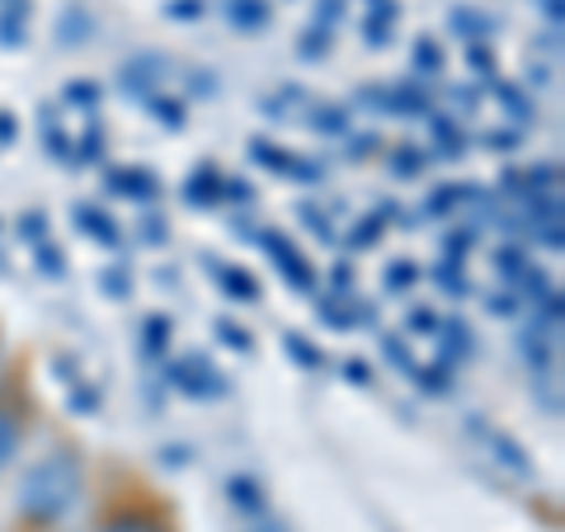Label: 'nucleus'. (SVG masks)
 I'll use <instances>...</instances> for the list:
<instances>
[{"label": "nucleus", "instance_id": "nucleus-26", "mask_svg": "<svg viewBox=\"0 0 565 532\" xmlns=\"http://www.w3.org/2000/svg\"><path fill=\"white\" fill-rule=\"evenodd\" d=\"M104 156V137H99V128H90L81 137V161H99Z\"/></svg>", "mask_w": 565, "mask_h": 532}, {"label": "nucleus", "instance_id": "nucleus-38", "mask_svg": "<svg viewBox=\"0 0 565 532\" xmlns=\"http://www.w3.org/2000/svg\"><path fill=\"white\" fill-rule=\"evenodd\" d=\"M104 288H109L114 297H118V292H128V278H122V269H109V274H104Z\"/></svg>", "mask_w": 565, "mask_h": 532}, {"label": "nucleus", "instance_id": "nucleus-45", "mask_svg": "<svg viewBox=\"0 0 565 532\" xmlns=\"http://www.w3.org/2000/svg\"><path fill=\"white\" fill-rule=\"evenodd\" d=\"M71 405H76V411H95L99 396H85V392H81V396H71Z\"/></svg>", "mask_w": 565, "mask_h": 532}, {"label": "nucleus", "instance_id": "nucleus-6", "mask_svg": "<svg viewBox=\"0 0 565 532\" xmlns=\"http://www.w3.org/2000/svg\"><path fill=\"white\" fill-rule=\"evenodd\" d=\"M161 71H166V62H161V57L128 62V66H122V91H128V95H147L151 85L161 81Z\"/></svg>", "mask_w": 565, "mask_h": 532}, {"label": "nucleus", "instance_id": "nucleus-29", "mask_svg": "<svg viewBox=\"0 0 565 532\" xmlns=\"http://www.w3.org/2000/svg\"><path fill=\"white\" fill-rule=\"evenodd\" d=\"M452 24H457V29H467V33H476V39H481V33L490 29L481 14H467V10H457V14H452Z\"/></svg>", "mask_w": 565, "mask_h": 532}, {"label": "nucleus", "instance_id": "nucleus-5", "mask_svg": "<svg viewBox=\"0 0 565 532\" xmlns=\"http://www.w3.org/2000/svg\"><path fill=\"white\" fill-rule=\"evenodd\" d=\"M207 264H212V274H217V283H222L226 297H236V301H259V283L245 274V269H232V264H222V259H207Z\"/></svg>", "mask_w": 565, "mask_h": 532}, {"label": "nucleus", "instance_id": "nucleus-1", "mask_svg": "<svg viewBox=\"0 0 565 532\" xmlns=\"http://www.w3.org/2000/svg\"><path fill=\"white\" fill-rule=\"evenodd\" d=\"M81 494V467L71 453H52L39 467H29L20 481V513L29 523H57Z\"/></svg>", "mask_w": 565, "mask_h": 532}, {"label": "nucleus", "instance_id": "nucleus-10", "mask_svg": "<svg viewBox=\"0 0 565 532\" xmlns=\"http://www.w3.org/2000/svg\"><path fill=\"white\" fill-rule=\"evenodd\" d=\"M104 532H166V523L151 519V513H118V519L104 523Z\"/></svg>", "mask_w": 565, "mask_h": 532}, {"label": "nucleus", "instance_id": "nucleus-17", "mask_svg": "<svg viewBox=\"0 0 565 532\" xmlns=\"http://www.w3.org/2000/svg\"><path fill=\"white\" fill-rule=\"evenodd\" d=\"M494 269H500L504 278H523L527 259H523V251H500V255H494Z\"/></svg>", "mask_w": 565, "mask_h": 532}, {"label": "nucleus", "instance_id": "nucleus-19", "mask_svg": "<svg viewBox=\"0 0 565 532\" xmlns=\"http://www.w3.org/2000/svg\"><path fill=\"white\" fill-rule=\"evenodd\" d=\"M415 377H419L424 392H438V396L448 392V368H415Z\"/></svg>", "mask_w": 565, "mask_h": 532}, {"label": "nucleus", "instance_id": "nucleus-41", "mask_svg": "<svg viewBox=\"0 0 565 532\" xmlns=\"http://www.w3.org/2000/svg\"><path fill=\"white\" fill-rule=\"evenodd\" d=\"M490 311H500V316L509 311V316H514V311H519V297H514V292H509V297H494V301H490Z\"/></svg>", "mask_w": 565, "mask_h": 532}, {"label": "nucleus", "instance_id": "nucleus-16", "mask_svg": "<svg viewBox=\"0 0 565 532\" xmlns=\"http://www.w3.org/2000/svg\"><path fill=\"white\" fill-rule=\"evenodd\" d=\"M14 448H20V429H14L10 415H0V467L14 457Z\"/></svg>", "mask_w": 565, "mask_h": 532}, {"label": "nucleus", "instance_id": "nucleus-8", "mask_svg": "<svg viewBox=\"0 0 565 532\" xmlns=\"http://www.w3.org/2000/svg\"><path fill=\"white\" fill-rule=\"evenodd\" d=\"M226 14H232V24L245 29V33H259L264 24H269V6H264V0H232Z\"/></svg>", "mask_w": 565, "mask_h": 532}, {"label": "nucleus", "instance_id": "nucleus-22", "mask_svg": "<svg viewBox=\"0 0 565 532\" xmlns=\"http://www.w3.org/2000/svg\"><path fill=\"white\" fill-rule=\"evenodd\" d=\"M0 43H6V47L24 43V14H20V20H14V10H10L6 20H0Z\"/></svg>", "mask_w": 565, "mask_h": 532}, {"label": "nucleus", "instance_id": "nucleus-33", "mask_svg": "<svg viewBox=\"0 0 565 532\" xmlns=\"http://www.w3.org/2000/svg\"><path fill=\"white\" fill-rule=\"evenodd\" d=\"M311 123H316V128H326V132H340V128H344V114H340V109H321Z\"/></svg>", "mask_w": 565, "mask_h": 532}, {"label": "nucleus", "instance_id": "nucleus-14", "mask_svg": "<svg viewBox=\"0 0 565 532\" xmlns=\"http://www.w3.org/2000/svg\"><path fill=\"white\" fill-rule=\"evenodd\" d=\"M490 443H494V457H500L504 467H514L519 476H527V471H533V462H527V457L519 453V443H509V438H490Z\"/></svg>", "mask_w": 565, "mask_h": 532}, {"label": "nucleus", "instance_id": "nucleus-37", "mask_svg": "<svg viewBox=\"0 0 565 532\" xmlns=\"http://www.w3.org/2000/svg\"><path fill=\"white\" fill-rule=\"evenodd\" d=\"M66 99H76V104H95V99H99V91H95V85H71Z\"/></svg>", "mask_w": 565, "mask_h": 532}, {"label": "nucleus", "instance_id": "nucleus-23", "mask_svg": "<svg viewBox=\"0 0 565 532\" xmlns=\"http://www.w3.org/2000/svg\"><path fill=\"white\" fill-rule=\"evenodd\" d=\"M217 334H222L226 349H250V334H245L241 326H232V321H217Z\"/></svg>", "mask_w": 565, "mask_h": 532}, {"label": "nucleus", "instance_id": "nucleus-9", "mask_svg": "<svg viewBox=\"0 0 565 532\" xmlns=\"http://www.w3.org/2000/svg\"><path fill=\"white\" fill-rule=\"evenodd\" d=\"M184 199H189L193 208H203V203H217V199H222V180H217V174H212V170H199V174H193V180H189Z\"/></svg>", "mask_w": 565, "mask_h": 532}, {"label": "nucleus", "instance_id": "nucleus-28", "mask_svg": "<svg viewBox=\"0 0 565 532\" xmlns=\"http://www.w3.org/2000/svg\"><path fill=\"white\" fill-rule=\"evenodd\" d=\"M43 226H47L43 212H29V217L20 222V236H24V241H43Z\"/></svg>", "mask_w": 565, "mask_h": 532}, {"label": "nucleus", "instance_id": "nucleus-25", "mask_svg": "<svg viewBox=\"0 0 565 532\" xmlns=\"http://www.w3.org/2000/svg\"><path fill=\"white\" fill-rule=\"evenodd\" d=\"M39 269L52 278V274H57L62 278V269H66V255L62 251H52V245H43V251H39Z\"/></svg>", "mask_w": 565, "mask_h": 532}, {"label": "nucleus", "instance_id": "nucleus-11", "mask_svg": "<svg viewBox=\"0 0 565 532\" xmlns=\"http://www.w3.org/2000/svg\"><path fill=\"white\" fill-rule=\"evenodd\" d=\"M226 494H232V504H236V509H245V513H259V509H264L259 486H255V481H245V476H236V481L226 486Z\"/></svg>", "mask_w": 565, "mask_h": 532}, {"label": "nucleus", "instance_id": "nucleus-31", "mask_svg": "<svg viewBox=\"0 0 565 532\" xmlns=\"http://www.w3.org/2000/svg\"><path fill=\"white\" fill-rule=\"evenodd\" d=\"M500 99H504V109H514V118H527V99L519 91H509V85H500Z\"/></svg>", "mask_w": 565, "mask_h": 532}, {"label": "nucleus", "instance_id": "nucleus-39", "mask_svg": "<svg viewBox=\"0 0 565 532\" xmlns=\"http://www.w3.org/2000/svg\"><path fill=\"white\" fill-rule=\"evenodd\" d=\"M302 217L311 222V232H316V236L330 241V226H326V217H316V208H302Z\"/></svg>", "mask_w": 565, "mask_h": 532}, {"label": "nucleus", "instance_id": "nucleus-20", "mask_svg": "<svg viewBox=\"0 0 565 532\" xmlns=\"http://www.w3.org/2000/svg\"><path fill=\"white\" fill-rule=\"evenodd\" d=\"M151 114H156V123H166V128H184V109H180V104L151 99Z\"/></svg>", "mask_w": 565, "mask_h": 532}, {"label": "nucleus", "instance_id": "nucleus-15", "mask_svg": "<svg viewBox=\"0 0 565 532\" xmlns=\"http://www.w3.org/2000/svg\"><path fill=\"white\" fill-rule=\"evenodd\" d=\"M141 334H147V353H161V349H166V340H170V321H166V316H151L147 330H141Z\"/></svg>", "mask_w": 565, "mask_h": 532}, {"label": "nucleus", "instance_id": "nucleus-27", "mask_svg": "<svg viewBox=\"0 0 565 532\" xmlns=\"http://www.w3.org/2000/svg\"><path fill=\"white\" fill-rule=\"evenodd\" d=\"M377 236H382V222H377V217H367V222H363V232H353V236H349V245H359V251H367V245H373Z\"/></svg>", "mask_w": 565, "mask_h": 532}, {"label": "nucleus", "instance_id": "nucleus-21", "mask_svg": "<svg viewBox=\"0 0 565 532\" xmlns=\"http://www.w3.org/2000/svg\"><path fill=\"white\" fill-rule=\"evenodd\" d=\"M415 66H419V71H444V52H438L429 39H424V43L415 47Z\"/></svg>", "mask_w": 565, "mask_h": 532}, {"label": "nucleus", "instance_id": "nucleus-32", "mask_svg": "<svg viewBox=\"0 0 565 532\" xmlns=\"http://www.w3.org/2000/svg\"><path fill=\"white\" fill-rule=\"evenodd\" d=\"M392 170H396V174H415V170H419V156H415V147H401V156L392 161Z\"/></svg>", "mask_w": 565, "mask_h": 532}, {"label": "nucleus", "instance_id": "nucleus-43", "mask_svg": "<svg viewBox=\"0 0 565 532\" xmlns=\"http://www.w3.org/2000/svg\"><path fill=\"white\" fill-rule=\"evenodd\" d=\"M411 326H415V330H438V316H434V311H415Z\"/></svg>", "mask_w": 565, "mask_h": 532}, {"label": "nucleus", "instance_id": "nucleus-2", "mask_svg": "<svg viewBox=\"0 0 565 532\" xmlns=\"http://www.w3.org/2000/svg\"><path fill=\"white\" fill-rule=\"evenodd\" d=\"M166 377H170L174 392H184V396H193V401H203V396H222V392H226L222 372L212 368L207 359H199V353H189V359H174V363L166 368Z\"/></svg>", "mask_w": 565, "mask_h": 532}, {"label": "nucleus", "instance_id": "nucleus-24", "mask_svg": "<svg viewBox=\"0 0 565 532\" xmlns=\"http://www.w3.org/2000/svg\"><path fill=\"white\" fill-rule=\"evenodd\" d=\"M382 349H386V359H392V363H401L405 372H415V368H419V363L411 359V349H405V344L396 340V334H392V340H382Z\"/></svg>", "mask_w": 565, "mask_h": 532}, {"label": "nucleus", "instance_id": "nucleus-7", "mask_svg": "<svg viewBox=\"0 0 565 532\" xmlns=\"http://www.w3.org/2000/svg\"><path fill=\"white\" fill-rule=\"evenodd\" d=\"M76 222H81V232H85V236H95L99 245H118V232H114L109 212H99V208H90V203H81V208H76Z\"/></svg>", "mask_w": 565, "mask_h": 532}, {"label": "nucleus", "instance_id": "nucleus-40", "mask_svg": "<svg viewBox=\"0 0 565 532\" xmlns=\"http://www.w3.org/2000/svg\"><path fill=\"white\" fill-rule=\"evenodd\" d=\"M438 283H444V288H452V292H462V278H457L452 259H448V269H438Z\"/></svg>", "mask_w": 565, "mask_h": 532}, {"label": "nucleus", "instance_id": "nucleus-13", "mask_svg": "<svg viewBox=\"0 0 565 532\" xmlns=\"http://www.w3.org/2000/svg\"><path fill=\"white\" fill-rule=\"evenodd\" d=\"M462 353H471L467 326H462V321H448V326H444V359H448V363H457Z\"/></svg>", "mask_w": 565, "mask_h": 532}, {"label": "nucleus", "instance_id": "nucleus-12", "mask_svg": "<svg viewBox=\"0 0 565 532\" xmlns=\"http://www.w3.org/2000/svg\"><path fill=\"white\" fill-rule=\"evenodd\" d=\"M282 349H288V353H292V359L302 363V368H326V353H321V349H311V344H307L297 330L282 334Z\"/></svg>", "mask_w": 565, "mask_h": 532}, {"label": "nucleus", "instance_id": "nucleus-36", "mask_svg": "<svg viewBox=\"0 0 565 532\" xmlns=\"http://www.w3.org/2000/svg\"><path fill=\"white\" fill-rule=\"evenodd\" d=\"M222 193H226V199H236V203H241V199L250 203V184H245V180H226V184H222Z\"/></svg>", "mask_w": 565, "mask_h": 532}, {"label": "nucleus", "instance_id": "nucleus-4", "mask_svg": "<svg viewBox=\"0 0 565 532\" xmlns=\"http://www.w3.org/2000/svg\"><path fill=\"white\" fill-rule=\"evenodd\" d=\"M104 184H109L118 199H141V203L156 199V189H161L151 170H109V174H104Z\"/></svg>", "mask_w": 565, "mask_h": 532}, {"label": "nucleus", "instance_id": "nucleus-44", "mask_svg": "<svg viewBox=\"0 0 565 532\" xmlns=\"http://www.w3.org/2000/svg\"><path fill=\"white\" fill-rule=\"evenodd\" d=\"M141 226H147V232H141V236H147V241H161L166 232H161V222H156V217H147V222H141Z\"/></svg>", "mask_w": 565, "mask_h": 532}, {"label": "nucleus", "instance_id": "nucleus-3", "mask_svg": "<svg viewBox=\"0 0 565 532\" xmlns=\"http://www.w3.org/2000/svg\"><path fill=\"white\" fill-rule=\"evenodd\" d=\"M259 241H264V251L274 255V269L282 274V283H288V288H297V292H311V288H316V269H311L302 255H297V245H292L288 236L264 232Z\"/></svg>", "mask_w": 565, "mask_h": 532}, {"label": "nucleus", "instance_id": "nucleus-34", "mask_svg": "<svg viewBox=\"0 0 565 532\" xmlns=\"http://www.w3.org/2000/svg\"><path fill=\"white\" fill-rule=\"evenodd\" d=\"M47 151H52V156H62V161H71V141H66V132H62V128H57V132L47 128Z\"/></svg>", "mask_w": 565, "mask_h": 532}, {"label": "nucleus", "instance_id": "nucleus-42", "mask_svg": "<svg viewBox=\"0 0 565 532\" xmlns=\"http://www.w3.org/2000/svg\"><path fill=\"white\" fill-rule=\"evenodd\" d=\"M467 62H471L476 71H490V52H486V47H467Z\"/></svg>", "mask_w": 565, "mask_h": 532}, {"label": "nucleus", "instance_id": "nucleus-18", "mask_svg": "<svg viewBox=\"0 0 565 532\" xmlns=\"http://www.w3.org/2000/svg\"><path fill=\"white\" fill-rule=\"evenodd\" d=\"M411 283H415V264H411V259H396L392 269H386V288H392V292L411 288Z\"/></svg>", "mask_w": 565, "mask_h": 532}, {"label": "nucleus", "instance_id": "nucleus-46", "mask_svg": "<svg viewBox=\"0 0 565 532\" xmlns=\"http://www.w3.org/2000/svg\"><path fill=\"white\" fill-rule=\"evenodd\" d=\"M490 147H519V137H514V132H494Z\"/></svg>", "mask_w": 565, "mask_h": 532}, {"label": "nucleus", "instance_id": "nucleus-30", "mask_svg": "<svg viewBox=\"0 0 565 532\" xmlns=\"http://www.w3.org/2000/svg\"><path fill=\"white\" fill-rule=\"evenodd\" d=\"M344 377H349L353 386H367V382H373V368L359 363V359H349V363H344Z\"/></svg>", "mask_w": 565, "mask_h": 532}, {"label": "nucleus", "instance_id": "nucleus-35", "mask_svg": "<svg viewBox=\"0 0 565 532\" xmlns=\"http://www.w3.org/2000/svg\"><path fill=\"white\" fill-rule=\"evenodd\" d=\"M199 10H203L199 0H174V6H166V14H174V20H193Z\"/></svg>", "mask_w": 565, "mask_h": 532}]
</instances>
